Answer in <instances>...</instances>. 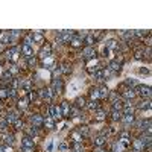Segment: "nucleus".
<instances>
[{"instance_id": "1", "label": "nucleus", "mask_w": 152, "mask_h": 152, "mask_svg": "<svg viewBox=\"0 0 152 152\" xmlns=\"http://www.w3.org/2000/svg\"><path fill=\"white\" fill-rule=\"evenodd\" d=\"M73 32H70V31H62V32H59L58 37H56V44H64V43H69L71 41V38H73Z\"/></svg>"}, {"instance_id": "2", "label": "nucleus", "mask_w": 152, "mask_h": 152, "mask_svg": "<svg viewBox=\"0 0 152 152\" xmlns=\"http://www.w3.org/2000/svg\"><path fill=\"white\" fill-rule=\"evenodd\" d=\"M49 116H50V119H53V120H59V119L62 117V111L58 105H50L49 107Z\"/></svg>"}, {"instance_id": "3", "label": "nucleus", "mask_w": 152, "mask_h": 152, "mask_svg": "<svg viewBox=\"0 0 152 152\" xmlns=\"http://www.w3.org/2000/svg\"><path fill=\"white\" fill-rule=\"evenodd\" d=\"M135 93H138L142 97H151V87L149 85H137L134 88Z\"/></svg>"}, {"instance_id": "4", "label": "nucleus", "mask_w": 152, "mask_h": 152, "mask_svg": "<svg viewBox=\"0 0 152 152\" xmlns=\"http://www.w3.org/2000/svg\"><path fill=\"white\" fill-rule=\"evenodd\" d=\"M18 119H20V113H17V111H9L5 117V122L9 125V123H15Z\"/></svg>"}, {"instance_id": "5", "label": "nucleus", "mask_w": 152, "mask_h": 152, "mask_svg": "<svg viewBox=\"0 0 152 152\" xmlns=\"http://www.w3.org/2000/svg\"><path fill=\"white\" fill-rule=\"evenodd\" d=\"M50 90H52V93H53V94H55V93H59V91L62 90V81H61V79H59V78H58V79H53Z\"/></svg>"}, {"instance_id": "6", "label": "nucleus", "mask_w": 152, "mask_h": 152, "mask_svg": "<svg viewBox=\"0 0 152 152\" xmlns=\"http://www.w3.org/2000/svg\"><path fill=\"white\" fill-rule=\"evenodd\" d=\"M34 146H35V142H34V138H32V137L26 135L22 140V148H34Z\"/></svg>"}, {"instance_id": "7", "label": "nucleus", "mask_w": 152, "mask_h": 152, "mask_svg": "<svg viewBox=\"0 0 152 152\" xmlns=\"http://www.w3.org/2000/svg\"><path fill=\"white\" fill-rule=\"evenodd\" d=\"M94 55H96V52H94V49H93V47H85V49L82 50V56H84V59L94 58Z\"/></svg>"}, {"instance_id": "8", "label": "nucleus", "mask_w": 152, "mask_h": 152, "mask_svg": "<svg viewBox=\"0 0 152 152\" xmlns=\"http://www.w3.org/2000/svg\"><path fill=\"white\" fill-rule=\"evenodd\" d=\"M40 96H41L43 99H46V101H50L52 96H53V93H52V90L47 87V88H43L41 91H40Z\"/></svg>"}, {"instance_id": "9", "label": "nucleus", "mask_w": 152, "mask_h": 152, "mask_svg": "<svg viewBox=\"0 0 152 152\" xmlns=\"http://www.w3.org/2000/svg\"><path fill=\"white\" fill-rule=\"evenodd\" d=\"M43 120H44V119H43L41 116H38V114H34V116L31 117V122H32V125H34V126H38V128L43 125Z\"/></svg>"}, {"instance_id": "10", "label": "nucleus", "mask_w": 152, "mask_h": 152, "mask_svg": "<svg viewBox=\"0 0 152 152\" xmlns=\"http://www.w3.org/2000/svg\"><path fill=\"white\" fill-rule=\"evenodd\" d=\"M20 52H22V53H23L26 58L32 56V53H34V52H32V47H31V46H26V44H23L22 47H20Z\"/></svg>"}, {"instance_id": "11", "label": "nucleus", "mask_w": 152, "mask_h": 152, "mask_svg": "<svg viewBox=\"0 0 152 152\" xmlns=\"http://www.w3.org/2000/svg\"><path fill=\"white\" fill-rule=\"evenodd\" d=\"M133 148H134V152H143L144 151V144L140 142V138H138V140H135L134 143H133Z\"/></svg>"}, {"instance_id": "12", "label": "nucleus", "mask_w": 152, "mask_h": 152, "mask_svg": "<svg viewBox=\"0 0 152 152\" xmlns=\"http://www.w3.org/2000/svg\"><path fill=\"white\" fill-rule=\"evenodd\" d=\"M50 50H52V47H50V46L49 44H46L44 46V47L41 49V52H40V56H41V58H49L50 56Z\"/></svg>"}, {"instance_id": "13", "label": "nucleus", "mask_w": 152, "mask_h": 152, "mask_svg": "<svg viewBox=\"0 0 152 152\" xmlns=\"http://www.w3.org/2000/svg\"><path fill=\"white\" fill-rule=\"evenodd\" d=\"M120 120H122L123 123H126V125H133L135 119H134V114H123Z\"/></svg>"}, {"instance_id": "14", "label": "nucleus", "mask_w": 152, "mask_h": 152, "mask_svg": "<svg viewBox=\"0 0 152 152\" xmlns=\"http://www.w3.org/2000/svg\"><path fill=\"white\" fill-rule=\"evenodd\" d=\"M120 67H122V64L119 62V61H111L110 64H108V69L111 70V71H120Z\"/></svg>"}, {"instance_id": "15", "label": "nucleus", "mask_w": 152, "mask_h": 152, "mask_svg": "<svg viewBox=\"0 0 152 152\" xmlns=\"http://www.w3.org/2000/svg\"><path fill=\"white\" fill-rule=\"evenodd\" d=\"M31 37H32V41H35V43H43L44 41V37H43L41 32H34Z\"/></svg>"}, {"instance_id": "16", "label": "nucleus", "mask_w": 152, "mask_h": 152, "mask_svg": "<svg viewBox=\"0 0 152 152\" xmlns=\"http://www.w3.org/2000/svg\"><path fill=\"white\" fill-rule=\"evenodd\" d=\"M125 85H126V87H128V88H133V90H134V88L137 87V85H138V84H137V81H135V79H134V78H128V79H126V81H125Z\"/></svg>"}, {"instance_id": "17", "label": "nucleus", "mask_w": 152, "mask_h": 152, "mask_svg": "<svg viewBox=\"0 0 152 152\" xmlns=\"http://www.w3.org/2000/svg\"><path fill=\"white\" fill-rule=\"evenodd\" d=\"M59 108H61V111H62V117H64V116H69L70 107H69V102H67V101H64V102L61 103V107H59Z\"/></svg>"}, {"instance_id": "18", "label": "nucleus", "mask_w": 152, "mask_h": 152, "mask_svg": "<svg viewBox=\"0 0 152 152\" xmlns=\"http://www.w3.org/2000/svg\"><path fill=\"white\" fill-rule=\"evenodd\" d=\"M26 133L29 134V137H35V135H38V126H29L28 129H26Z\"/></svg>"}, {"instance_id": "19", "label": "nucleus", "mask_w": 152, "mask_h": 152, "mask_svg": "<svg viewBox=\"0 0 152 152\" xmlns=\"http://www.w3.org/2000/svg\"><path fill=\"white\" fill-rule=\"evenodd\" d=\"M105 142H107V138H105L103 135H99V137H96V138H94V144H96L97 148L103 146V144H105Z\"/></svg>"}, {"instance_id": "20", "label": "nucleus", "mask_w": 152, "mask_h": 152, "mask_svg": "<svg viewBox=\"0 0 152 152\" xmlns=\"http://www.w3.org/2000/svg\"><path fill=\"white\" fill-rule=\"evenodd\" d=\"M135 94H137V93H135V91H134L133 88H128V90L123 93V97H125V99H134V97H135Z\"/></svg>"}, {"instance_id": "21", "label": "nucleus", "mask_w": 152, "mask_h": 152, "mask_svg": "<svg viewBox=\"0 0 152 152\" xmlns=\"http://www.w3.org/2000/svg\"><path fill=\"white\" fill-rule=\"evenodd\" d=\"M43 125H44V126H46V128H49V129H52V128H53V126H55V123H53V119H50V117H47V119H44V120H43Z\"/></svg>"}, {"instance_id": "22", "label": "nucleus", "mask_w": 152, "mask_h": 152, "mask_svg": "<svg viewBox=\"0 0 152 152\" xmlns=\"http://www.w3.org/2000/svg\"><path fill=\"white\" fill-rule=\"evenodd\" d=\"M122 38H123V40H128V41H131V40L134 38V32H133V31L122 32Z\"/></svg>"}, {"instance_id": "23", "label": "nucleus", "mask_w": 152, "mask_h": 152, "mask_svg": "<svg viewBox=\"0 0 152 152\" xmlns=\"http://www.w3.org/2000/svg\"><path fill=\"white\" fill-rule=\"evenodd\" d=\"M70 44L71 46H73V47H79V46H81L82 44V40L81 38H79V37H73V38H71V41H70Z\"/></svg>"}, {"instance_id": "24", "label": "nucleus", "mask_w": 152, "mask_h": 152, "mask_svg": "<svg viewBox=\"0 0 152 152\" xmlns=\"http://www.w3.org/2000/svg\"><path fill=\"white\" fill-rule=\"evenodd\" d=\"M110 94V90L107 87H103V88H99V97L101 99H105V97H108Z\"/></svg>"}, {"instance_id": "25", "label": "nucleus", "mask_w": 152, "mask_h": 152, "mask_svg": "<svg viewBox=\"0 0 152 152\" xmlns=\"http://www.w3.org/2000/svg\"><path fill=\"white\" fill-rule=\"evenodd\" d=\"M122 108H123L122 101H114L113 102V111H122Z\"/></svg>"}, {"instance_id": "26", "label": "nucleus", "mask_w": 152, "mask_h": 152, "mask_svg": "<svg viewBox=\"0 0 152 152\" xmlns=\"http://www.w3.org/2000/svg\"><path fill=\"white\" fill-rule=\"evenodd\" d=\"M15 138H14V134H6L5 135V143L6 144H14Z\"/></svg>"}, {"instance_id": "27", "label": "nucleus", "mask_w": 152, "mask_h": 152, "mask_svg": "<svg viewBox=\"0 0 152 152\" xmlns=\"http://www.w3.org/2000/svg\"><path fill=\"white\" fill-rule=\"evenodd\" d=\"M94 41H96V40H94L93 35H87V37H85V44H87L88 47H91V46L94 44Z\"/></svg>"}, {"instance_id": "28", "label": "nucleus", "mask_w": 152, "mask_h": 152, "mask_svg": "<svg viewBox=\"0 0 152 152\" xmlns=\"http://www.w3.org/2000/svg\"><path fill=\"white\" fill-rule=\"evenodd\" d=\"M85 105H87V103H85V99L84 97H78L76 99V108H84Z\"/></svg>"}, {"instance_id": "29", "label": "nucleus", "mask_w": 152, "mask_h": 152, "mask_svg": "<svg viewBox=\"0 0 152 152\" xmlns=\"http://www.w3.org/2000/svg\"><path fill=\"white\" fill-rule=\"evenodd\" d=\"M138 108H140V110H151V102L149 101H146V102H142L140 105H138Z\"/></svg>"}, {"instance_id": "30", "label": "nucleus", "mask_w": 152, "mask_h": 152, "mask_svg": "<svg viewBox=\"0 0 152 152\" xmlns=\"http://www.w3.org/2000/svg\"><path fill=\"white\" fill-rule=\"evenodd\" d=\"M87 108H90V110H97V108H99V102H97V101H91V102H88Z\"/></svg>"}, {"instance_id": "31", "label": "nucleus", "mask_w": 152, "mask_h": 152, "mask_svg": "<svg viewBox=\"0 0 152 152\" xmlns=\"http://www.w3.org/2000/svg\"><path fill=\"white\" fill-rule=\"evenodd\" d=\"M44 65H46L47 69H52V67H53V59H52L50 56L46 58V59H44Z\"/></svg>"}, {"instance_id": "32", "label": "nucleus", "mask_w": 152, "mask_h": 152, "mask_svg": "<svg viewBox=\"0 0 152 152\" xmlns=\"http://www.w3.org/2000/svg\"><path fill=\"white\" fill-rule=\"evenodd\" d=\"M149 32H146V31H135L134 32V37H138V38H143L144 35H148Z\"/></svg>"}, {"instance_id": "33", "label": "nucleus", "mask_w": 152, "mask_h": 152, "mask_svg": "<svg viewBox=\"0 0 152 152\" xmlns=\"http://www.w3.org/2000/svg\"><path fill=\"white\" fill-rule=\"evenodd\" d=\"M96 119L97 120H102V119H105V111H102V110H99V111H96Z\"/></svg>"}, {"instance_id": "34", "label": "nucleus", "mask_w": 152, "mask_h": 152, "mask_svg": "<svg viewBox=\"0 0 152 152\" xmlns=\"http://www.w3.org/2000/svg\"><path fill=\"white\" fill-rule=\"evenodd\" d=\"M18 108L20 110H26L28 108V101H24V99L23 101H18Z\"/></svg>"}, {"instance_id": "35", "label": "nucleus", "mask_w": 152, "mask_h": 152, "mask_svg": "<svg viewBox=\"0 0 152 152\" xmlns=\"http://www.w3.org/2000/svg\"><path fill=\"white\" fill-rule=\"evenodd\" d=\"M90 94H91V97H93V101L94 99H99V88H93L90 91Z\"/></svg>"}, {"instance_id": "36", "label": "nucleus", "mask_w": 152, "mask_h": 152, "mask_svg": "<svg viewBox=\"0 0 152 152\" xmlns=\"http://www.w3.org/2000/svg\"><path fill=\"white\" fill-rule=\"evenodd\" d=\"M73 140H75V143H81L82 142V135L79 133H73Z\"/></svg>"}, {"instance_id": "37", "label": "nucleus", "mask_w": 152, "mask_h": 152, "mask_svg": "<svg viewBox=\"0 0 152 152\" xmlns=\"http://www.w3.org/2000/svg\"><path fill=\"white\" fill-rule=\"evenodd\" d=\"M93 76H94L96 79H103V71L99 69L97 71H94V73H93Z\"/></svg>"}, {"instance_id": "38", "label": "nucleus", "mask_w": 152, "mask_h": 152, "mask_svg": "<svg viewBox=\"0 0 152 152\" xmlns=\"http://www.w3.org/2000/svg\"><path fill=\"white\" fill-rule=\"evenodd\" d=\"M78 133L84 137V135H87V134H88V128H87V126H81V128H79V131H78Z\"/></svg>"}, {"instance_id": "39", "label": "nucleus", "mask_w": 152, "mask_h": 152, "mask_svg": "<svg viewBox=\"0 0 152 152\" xmlns=\"http://www.w3.org/2000/svg\"><path fill=\"white\" fill-rule=\"evenodd\" d=\"M8 71L11 73V76H12V75H17V73H18V67H17V65H11Z\"/></svg>"}, {"instance_id": "40", "label": "nucleus", "mask_w": 152, "mask_h": 152, "mask_svg": "<svg viewBox=\"0 0 152 152\" xmlns=\"http://www.w3.org/2000/svg\"><path fill=\"white\" fill-rule=\"evenodd\" d=\"M113 119L114 120H120L122 119V111H113Z\"/></svg>"}, {"instance_id": "41", "label": "nucleus", "mask_w": 152, "mask_h": 152, "mask_svg": "<svg viewBox=\"0 0 152 152\" xmlns=\"http://www.w3.org/2000/svg\"><path fill=\"white\" fill-rule=\"evenodd\" d=\"M6 97H8V90L0 88V99H6Z\"/></svg>"}, {"instance_id": "42", "label": "nucleus", "mask_w": 152, "mask_h": 152, "mask_svg": "<svg viewBox=\"0 0 152 152\" xmlns=\"http://www.w3.org/2000/svg\"><path fill=\"white\" fill-rule=\"evenodd\" d=\"M107 47H108V49H116V47H119V46L116 44L114 40H111V41H108V43H107Z\"/></svg>"}, {"instance_id": "43", "label": "nucleus", "mask_w": 152, "mask_h": 152, "mask_svg": "<svg viewBox=\"0 0 152 152\" xmlns=\"http://www.w3.org/2000/svg\"><path fill=\"white\" fill-rule=\"evenodd\" d=\"M61 71H62V73H70V71H71V69L69 67V64H64L62 67H61Z\"/></svg>"}, {"instance_id": "44", "label": "nucleus", "mask_w": 152, "mask_h": 152, "mask_svg": "<svg viewBox=\"0 0 152 152\" xmlns=\"http://www.w3.org/2000/svg\"><path fill=\"white\" fill-rule=\"evenodd\" d=\"M8 97H12V99L17 97V90H14V88H12V90H8Z\"/></svg>"}, {"instance_id": "45", "label": "nucleus", "mask_w": 152, "mask_h": 152, "mask_svg": "<svg viewBox=\"0 0 152 152\" xmlns=\"http://www.w3.org/2000/svg\"><path fill=\"white\" fill-rule=\"evenodd\" d=\"M35 62H37V59H35L34 56H29V58H28V64H29V65H35Z\"/></svg>"}, {"instance_id": "46", "label": "nucleus", "mask_w": 152, "mask_h": 152, "mask_svg": "<svg viewBox=\"0 0 152 152\" xmlns=\"http://www.w3.org/2000/svg\"><path fill=\"white\" fill-rule=\"evenodd\" d=\"M59 149H61V151H67V144H65L64 142L62 143H59V146H58Z\"/></svg>"}, {"instance_id": "47", "label": "nucleus", "mask_w": 152, "mask_h": 152, "mask_svg": "<svg viewBox=\"0 0 152 152\" xmlns=\"http://www.w3.org/2000/svg\"><path fill=\"white\" fill-rule=\"evenodd\" d=\"M15 126H17V129H22L23 128V122H20V119L15 122Z\"/></svg>"}, {"instance_id": "48", "label": "nucleus", "mask_w": 152, "mask_h": 152, "mask_svg": "<svg viewBox=\"0 0 152 152\" xmlns=\"http://www.w3.org/2000/svg\"><path fill=\"white\" fill-rule=\"evenodd\" d=\"M20 152H34V148H22Z\"/></svg>"}, {"instance_id": "49", "label": "nucleus", "mask_w": 152, "mask_h": 152, "mask_svg": "<svg viewBox=\"0 0 152 152\" xmlns=\"http://www.w3.org/2000/svg\"><path fill=\"white\" fill-rule=\"evenodd\" d=\"M135 59H143V53H142V52H137V53H135Z\"/></svg>"}, {"instance_id": "50", "label": "nucleus", "mask_w": 152, "mask_h": 152, "mask_svg": "<svg viewBox=\"0 0 152 152\" xmlns=\"http://www.w3.org/2000/svg\"><path fill=\"white\" fill-rule=\"evenodd\" d=\"M3 152H12V148L11 146H5L3 148Z\"/></svg>"}, {"instance_id": "51", "label": "nucleus", "mask_w": 152, "mask_h": 152, "mask_svg": "<svg viewBox=\"0 0 152 152\" xmlns=\"http://www.w3.org/2000/svg\"><path fill=\"white\" fill-rule=\"evenodd\" d=\"M149 56H151V49L148 47V49H146V58H149Z\"/></svg>"}, {"instance_id": "52", "label": "nucleus", "mask_w": 152, "mask_h": 152, "mask_svg": "<svg viewBox=\"0 0 152 152\" xmlns=\"http://www.w3.org/2000/svg\"><path fill=\"white\" fill-rule=\"evenodd\" d=\"M140 71H142V73H149L148 69H140Z\"/></svg>"}, {"instance_id": "53", "label": "nucleus", "mask_w": 152, "mask_h": 152, "mask_svg": "<svg viewBox=\"0 0 152 152\" xmlns=\"http://www.w3.org/2000/svg\"><path fill=\"white\" fill-rule=\"evenodd\" d=\"M144 41H146V44H148V46H149V44H151V38H149V37H148V38H146V40H144Z\"/></svg>"}, {"instance_id": "54", "label": "nucleus", "mask_w": 152, "mask_h": 152, "mask_svg": "<svg viewBox=\"0 0 152 152\" xmlns=\"http://www.w3.org/2000/svg\"><path fill=\"white\" fill-rule=\"evenodd\" d=\"M0 103H2V102H0Z\"/></svg>"}]
</instances>
